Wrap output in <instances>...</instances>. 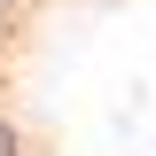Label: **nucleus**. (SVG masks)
Wrapping results in <instances>:
<instances>
[{
  "label": "nucleus",
  "mask_w": 156,
  "mask_h": 156,
  "mask_svg": "<svg viewBox=\"0 0 156 156\" xmlns=\"http://www.w3.org/2000/svg\"><path fill=\"white\" fill-rule=\"evenodd\" d=\"M0 156H23V125H16L8 109H0Z\"/></svg>",
  "instance_id": "nucleus-1"
}]
</instances>
